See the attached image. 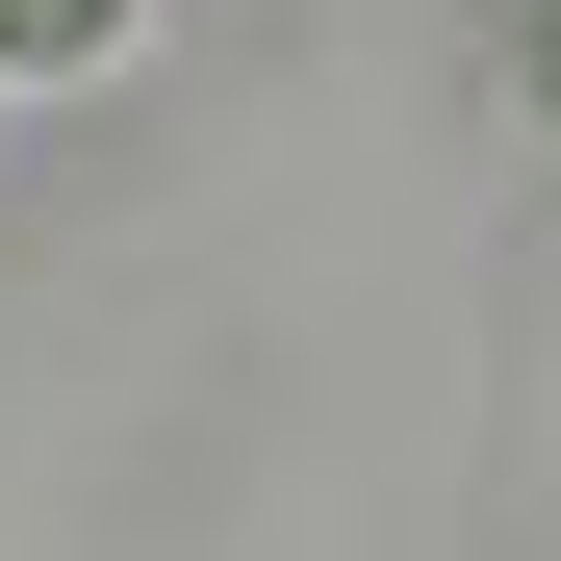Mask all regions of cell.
<instances>
[{
  "mask_svg": "<svg viewBox=\"0 0 561 561\" xmlns=\"http://www.w3.org/2000/svg\"><path fill=\"white\" fill-rule=\"evenodd\" d=\"M511 77H536V128H561V0H511Z\"/></svg>",
  "mask_w": 561,
  "mask_h": 561,
  "instance_id": "7a4b0ae2",
  "label": "cell"
},
{
  "mask_svg": "<svg viewBox=\"0 0 561 561\" xmlns=\"http://www.w3.org/2000/svg\"><path fill=\"white\" fill-rule=\"evenodd\" d=\"M77 51H128V0H0V77H77Z\"/></svg>",
  "mask_w": 561,
  "mask_h": 561,
  "instance_id": "6da1fadb",
  "label": "cell"
}]
</instances>
